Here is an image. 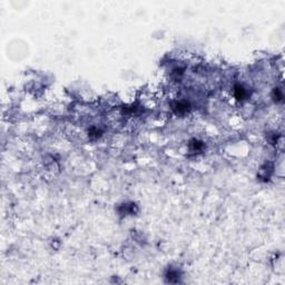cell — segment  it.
Returning a JSON list of instances; mask_svg holds the SVG:
<instances>
[{"label": "cell", "mask_w": 285, "mask_h": 285, "mask_svg": "<svg viewBox=\"0 0 285 285\" xmlns=\"http://www.w3.org/2000/svg\"><path fill=\"white\" fill-rule=\"evenodd\" d=\"M189 146H191V148L193 149V150H199V149H202V147H203V143L198 141H191V143H189Z\"/></svg>", "instance_id": "obj_5"}, {"label": "cell", "mask_w": 285, "mask_h": 285, "mask_svg": "<svg viewBox=\"0 0 285 285\" xmlns=\"http://www.w3.org/2000/svg\"><path fill=\"white\" fill-rule=\"evenodd\" d=\"M89 136L90 137H95V138H97V137L100 136V132L98 130L97 128H95V127H93V128L89 129Z\"/></svg>", "instance_id": "obj_6"}, {"label": "cell", "mask_w": 285, "mask_h": 285, "mask_svg": "<svg viewBox=\"0 0 285 285\" xmlns=\"http://www.w3.org/2000/svg\"><path fill=\"white\" fill-rule=\"evenodd\" d=\"M234 93H235V97L237 98L238 100H242V99H244V98L246 97V90L243 86H239V85L235 86Z\"/></svg>", "instance_id": "obj_2"}, {"label": "cell", "mask_w": 285, "mask_h": 285, "mask_svg": "<svg viewBox=\"0 0 285 285\" xmlns=\"http://www.w3.org/2000/svg\"><path fill=\"white\" fill-rule=\"evenodd\" d=\"M178 277L180 276H178V273L176 271H169L167 273V280L169 282H173V283L177 282L178 281Z\"/></svg>", "instance_id": "obj_3"}, {"label": "cell", "mask_w": 285, "mask_h": 285, "mask_svg": "<svg viewBox=\"0 0 285 285\" xmlns=\"http://www.w3.org/2000/svg\"><path fill=\"white\" fill-rule=\"evenodd\" d=\"M173 109L175 110L176 114L183 115V114H186L189 110V104L187 102H178L173 106Z\"/></svg>", "instance_id": "obj_1"}, {"label": "cell", "mask_w": 285, "mask_h": 285, "mask_svg": "<svg viewBox=\"0 0 285 285\" xmlns=\"http://www.w3.org/2000/svg\"><path fill=\"white\" fill-rule=\"evenodd\" d=\"M273 98L275 99V102H281L283 99V93L280 88H275L273 90Z\"/></svg>", "instance_id": "obj_4"}]
</instances>
